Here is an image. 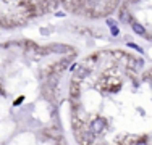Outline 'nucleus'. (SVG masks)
Wrapping results in <instances>:
<instances>
[{
    "label": "nucleus",
    "instance_id": "0eeeda50",
    "mask_svg": "<svg viewBox=\"0 0 152 145\" xmlns=\"http://www.w3.org/2000/svg\"><path fill=\"white\" fill-rule=\"evenodd\" d=\"M141 140V136H134V134H129V136H125L121 140L120 145H134L136 142Z\"/></svg>",
    "mask_w": 152,
    "mask_h": 145
},
{
    "label": "nucleus",
    "instance_id": "f3484780",
    "mask_svg": "<svg viewBox=\"0 0 152 145\" xmlns=\"http://www.w3.org/2000/svg\"><path fill=\"white\" fill-rule=\"evenodd\" d=\"M134 145H149V144H147V142H141V140H139V142H136Z\"/></svg>",
    "mask_w": 152,
    "mask_h": 145
},
{
    "label": "nucleus",
    "instance_id": "20e7f679",
    "mask_svg": "<svg viewBox=\"0 0 152 145\" xmlns=\"http://www.w3.org/2000/svg\"><path fill=\"white\" fill-rule=\"evenodd\" d=\"M81 97V89H79V81H71L70 84V100H79Z\"/></svg>",
    "mask_w": 152,
    "mask_h": 145
},
{
    "label": "nucleus",
    "instance_id": "dca6fc26",
    "mask_svg": "<svg viewBox=\"0 0 152 145\" xmlns=\"http://www.w3.org/2000/svg\"><path fill=\"white\" fill-rule=\"evenodd\" d=\"M107 24H108V26H113L115 23H113V20H107Z\"/></svg>",
    "mask_w": 152,
    "mask_h": 145
},
{
    "label": "nucleus",
    "instance_id": "423d86ee",
    "mask_svg": "<svg viewBox=\"0 0 152 145\" xmlns=\"http://www.w3.org/2000/svg\"><path fill=\"white\" fill-rule=\"evenodd\" d=\"M89 74V68H86V66H79L78 70L75 71V81H83V79L86 78V76Z\"/></svg>",
    "mask_w": 152,
    "mask_h": 145
},
{
    "label": "nucleus",
    "instance_id": "1a4fd4ad",
    "mask_svg": "<svg viewBox=\"0 0 152 145\" xmlns=\"http://www.w3.org/2000/svg\"><path fill=\"white\" fill-rule=\"evenodd\" d=\"M0 24H2L3 28H13V26H15V23H13L10 18H7V16H2V18H0Z\"/></svg>",
    "mask_w": 152,
    "mask_h": 145
},
{
    "label": "nucleus",
    "instance_id": "f257e3e1",
    "mask_svg": "<svg viewBox=\"0 0 152 145\" xmlns=\"http://www.w3.org/2000/svg\"><path fill=\"white\" fill-rule=\"evenodd\" d=\"M104 129H105V119H102V118H94L92 121L89 123V130H91L94 136L102 134Z\"/></svg>",
    "mask_w": 152,
    "mask_h": 145
},
{
    "label": "nucleus",
    "instance_id": "7ed1b4c3",
    "mask_svg": "<svg viewBox=\"0 0 152 145\" xmlns=\"http://www.w3.org/2000/svg\"><path fill=\"white\" fill-rule=\"evenodd\" d=\"M47 50H49V52H53V53H60V55H63V53H70L73 49L68 47V45H63V44H53V45L47 47Z\"/></svg>",
    "mask_w": 152,
    "mask_h": 145
},
{
    "label": "nucleus",
    "instance_id": "ddd939ff",
    "mask_svg": "<svg viewBox=\"0 0 152 145\" xmlns=\"http://www.w3.org/2000/svg\"><path fill=\"white\" fill-rule=\"evenodd\" d=\"M144 66V60L142 58H137L136 60V70H139V68H142Z\"/></svg>",
    "mask_w": 152,
    "mask_h": 145
},
{
    "label": "nucleus",
    "instance_id": "4468645a",
    "mask_svg": "<svg viewBox=\"0 0 152 145\" xmlns=\"http://www.w3.org/2000/svg\"><path fill=\"white\" fill-rule=\"evenodd\" d=\"M23 100H24V97H23V95H21V97H18V99L15 100V105H20V103H21V102H23Z\"/></svg>",
    "mask_w": 152,
    "mask_h": 145
},
{
    "label": "nucleus",
    "instance_id": "6e6552de",
    "mask_svg": "<svg viewBox=\"0 0 152 145\" xmlns=\"http://www.w3.org/2000/svg\"><path fill=\"white\" fill-rule=\"evenodd\" d=\"M131 29L137 36H146V29H144V26L139 24V23H136V21H131Z\"/></svg>",
    "mask_w": 152,
    "mask_h": 145
},
{
    "label": "nucleus",
    "instance_id": "9d476101",
    "mask_svg": "<svg viewBox=\"0 0 152 145\" xmlns=\"http://www.w3.org/2000/svg\"><path fill=\"white\" fill-rule=\"evenodd\" d=\"M120 20L121 21H128L129 20V18H126V5H123L121 10H120Z\"/></svg>",
    "mask_w": 152,
    "mask_h": 145
},
{
    "label": "nucleus",
    "instance_id": "6ab92c4d",
    "mask_svg": "<svg viewBox=\"0 0 152 145\" xmlns=\"http://www.w3.org/2000/svg\"><path fill=\"white\" fill-rule=\"evenodd\" d=\"M57 16H58V18H63V16H65V13H61V12H58V13H57Z\"/></svg>",
    "mask_w": 152,
    "mask_h": 145
},
{
    "label": "nucleus",
    "instance_id": "a211bd4d",
    "mask_svg": "<svg viewBox=\"0 0 152 145\" xmlns=\"http://www.w3.org/2000/svg\"><path fill=\"white\" fill-rule=\"evenodd\" d=\"M139 0H126V3H137Z\"/></svg>",
    "mask_w": 152,
    "mask_h": 145
},
{
    "label": "nucleus",
    "instance_id": "39448f33",
    "mask_svg": "<svg viewBox=\"0 0 152 145\" xmlns=\"http://www.w3.org/2000/svg\"><path fill=\"white\" fill-rule=\"evenodd\" d=\"M44 136L49 137V139H52V140H60L61 139V132H60L58 128H45Z\"/></svg>",
    "mask_w": 152,
    "mask_h": 145
},
{
    "label": "nucleus",
    "instance_id": "9b49d317",
    "mask_svg": "<svg viewBox=\"0 0 152 145\" xmlns=\"http://www.w3.org/2000/svg\"><path fill=\"white\" fill-rule=\"evenodd\" d=\"M110 34H112V36H115V37H117V36L120 34V29H118V26H117V24H113V26H110Z\"/></svg>",
    "mask_w": 152,
    "mask_h": 145
},
{
    "label": "nucleus",
    "instance_id": "f8f14e48",
    "mask_svg": "<svg viewBox=\"0 0 152 145\" xmlns=\"http://www.w3.org/2000/svg\"><path fill=\"white\" fill-rule=\"evenodd\" d=\"M128 47H131V49H134V50H137L139 53H144V50L141 49L139 45H136V44H133V42H128Z\"/></svg>",
    "mask_w": 152,
    "mask_h": 145
},
{
    "label": "nucleus",
    "instance_id": "f03ea898",
    "mask_svg": "<svg viewBox=\"0 0 152 145\" xmlns=\"http://www.w3.org/2000/svg\"><path fill=\"white\" fill-rule=\"evenodd\" d=\"M88 128V123H86V119H79V118H71V129L75 130V136H79L81 132H84V130Z\"/></svg>",
    "mask_w": 152,
    "mask_h": 145
},
{
    "label": "nucleus",
    "instance_id": "2eb2a0df",
    "mask_svg": "<svg viewBox=\"0 0 152 145\" xmlns=\"http://www.w3.org/2000/svg\"><path fill=\"white\" fill-rule=\"evenodd\" d=\"M149 78H152V70H151L149 72H147V74H146V76H144V79H149Z\"/></svg>",
    "mask_w": 152,
    "mask_h": 145
}]
</instances>
